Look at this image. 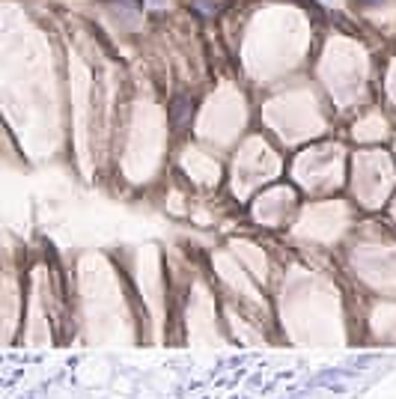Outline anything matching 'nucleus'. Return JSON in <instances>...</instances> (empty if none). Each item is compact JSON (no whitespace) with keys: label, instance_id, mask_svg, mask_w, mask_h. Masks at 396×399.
<instances>
[{"label":"nucleus","instance_id":"1","mask_svg":"<svg viewBox=\"0 0 396 399\" xmlns=\"http://www.w3.org/2000/svg\"><path fill=\"white\" fill-rule=\"evenodd\" d=\"M194 114V102H188L185 96H179L173 102V119H176V126H182L185 123V116H191Z\"/></svg>","mask_w":396,"mask_h":399}]
</instances>
